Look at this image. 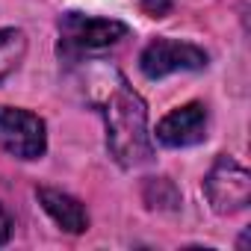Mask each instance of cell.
Returning a JSON list of instances; mask_svg holds the SVG:
<instances>
[{
	"mask_svg": "<svg viewBox=\"0 0 251 251\" xmlns=\"http://www.w3.org/2000/svg\"><path fill=\"white\" fill-rule=\"evenodd\" d=\"M86 98L100 112L106 124V148L118 166L136 169L145 166L154 154L148 133V109L133 86L112 65H92L83 71Z\"/></svg>",
	"mask_w": 251,
	"mask_h": 251,
	"instance_id": "cell-1",
	"label": "cell"
},
{
	"mask_svg": "<svg viewBox=\"0 0 251 251\" xmlns=\"http://www.w3.org/2000/svg\"><path fill=\"white\" fill-rule=\"evenodd\" d=\"M127 36V24L112 18H92L80 12H65L59 21V48L65 53H89L109 48Z\"/></svg>",
	"mask_w": 251,
	"mask_h": 251,
	"instance_id": "cell-2",
	"label": "cell"
},
{
	"mask_svg": "<svg viewBox=\"0 0 251 251\" xmlns=\"http://www.w3.org/2000/svg\"><path fill=\"white\" fill-rule=\"evenodd\" d=\"M0 148L18 160H39L48 148L45 121L27 109L0 106Z\"/></svg>",
	"mask_w": 251,
	"mask_h": 251,
	"instance_id": "cell-3",
	"label": "cell"
},
{
	"mask_svg": "<svg viewBox=\"0 0 251 251\" xmlns=\"http://www.w3.org/2000/svg\"><path fill=\"white\" fill-rule=\"evenodd\" d=\"M204 192H207L216 213H222V216L239 213L251 201V177L236 160L219 157L216 166L210 169L207 180H204Z\"/></svg>",
	"mask_w": 251,
	"mask_h": 251,
	"instance_id": "cell-4",
	"label": "cell"
},
{
	"mask_svg": "<svg viewBox=\"0 0 251 251\" xmlns=\"http://www.w3.org/2000/svg\"><path fill=\"white\" fill-rule=\"evenodd\" d=\"M139 68L151 80H160V77L175 74V71H204L207 68V53L192 42L157 39L142 50Z\"/></svg>",
	"mask_w": 251,
	"mask_h": 251,
	"instance_id": "cell-5",
	"label": "cell"
},
{
	"mask_svg": "<svg viewBox=\"0 0 251 251\" xmlns=\"http://www.w3.org/2000/svg\"><path fill=\"white\" fill-rule=\"evenodd\" d=\"M207 136V106L204 103H186L180 109H172L157 124V139L166 148H186Z\"/></svg>",
	"mask_w": 251,
	"mask_h": 251,
	"instance_id": "cell-6",
	"label": "cell"
},
{
	"mask_svg": "<svg viewBox=\"0 0 251 251\" xmlns=\"http://www.w3.org/2000/svg\"><path fill=\"white\" fill-rule=\"evenodd\" d=\"M36 195H39L45 213H48L65 233H83V230L89 227V213H86V207H83L77 198H71L68 192L50 189V186H39Z\"/></svg>",
	"mask_w": 251,
	"mask_h": 251,
	"instance_id": "cell-7",
	"label": "cell"
},
{
	"mask_svg": "<svg viewBox=\"0 0 251 251\" xmlns=\"http://www.w3.org/2000/svg\"><path fill=\"white\" fill-rule=\"evenodd\" d=\"M27 53V36L15 27L0 30V80L9 77Z\"/></svg>",
	"mask_w": 251,
	"mask_h": 251,
	"instance_id": "cell-8",
	"label": "cell"
},
{
	"mask_svg": "<svg viewBox=\"0 0 251 251\" xmlns=\"http://www.w3.org/2000/svg\"><path fill=\"white\" fill-rule=\"evenodd\" d=\"M9 233H12V219L6 216V210H3V207H0V245L9 239Z\"/></svg>",
	"mask_w": 251,
	"mask_h": 251,
	"instance_id": "cell-9",
	"label": "cell"
}]
</instances>
